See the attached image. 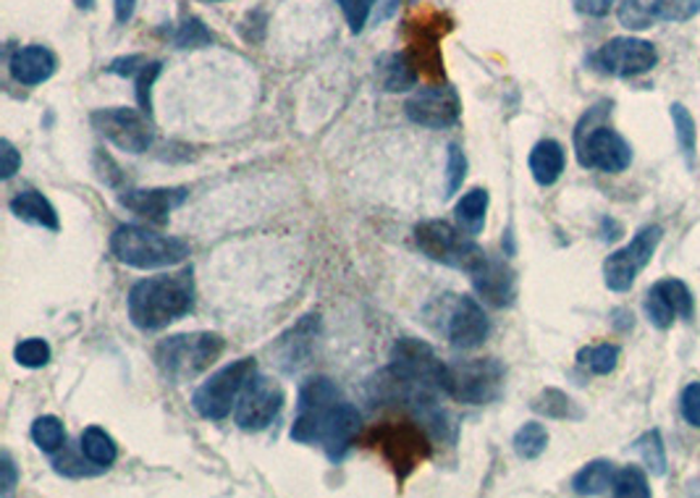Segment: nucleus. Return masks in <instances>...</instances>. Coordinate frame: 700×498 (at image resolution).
Here are the masks:
<instances>
[{
	"label": "nucleus",
	"instance_id": "ddd939ff",
	"mask_svg": "<svg viewBox=\"0 0 700 498\" xmlns=\"http://www.w3.org/2000/svg\"><path fill=\"white\" fill-rule=\"evenodd\" d=\"M284 386L271 376H254L247 380V386L241 389L237 406H234V423L241 430H265L273 419L278 417V412L284 410Z\"/></svg>",
	"mask_w": 700,
	"mask_h": 498
},
{
	"label": "nucleus",
	"instance_id": "2f4dec72",
	"mask_svg": "<svg viewBox=\"0 0 700 498\" xmlns=\"http://www.w3.org/2000/svg\"><path fill=\"white\" fill-rule=\"evenodd\" d=\"M32 441L45 454H58L67 446V428L56 415H43L32 423Z\"/></svg>",
	"mask_w": 700,
	"mask_h": 498
},
{
	"label": "nucleus",
	"instance_id": "2eb2a0df",
	"mask_svg": "<svg viewBox=\"0 0 700 498\" xmlns=\"http://www.w3.org/2000/svg\"><path fill=\"white\" fill-rule=\"evenodd\" d=\"M370 443L381 449V454L389 459L391 467L399 477H407L417 464L430 456V443L425 432L412 423H391L381 425L370 432Z\"/></svg>",
	"mask_w": 700,
	"mask_h": 498
},
{
	"label": "nucleus",
	"instance_id": "aec40b11",
	"mask_svg": "<svg viewBox=\"0 0 700 498\" xmlns=\"http://www.w3.org/2000/svg\"><path fill=\"white\" fill-rule=\"evenodd\" d=\"M477 297L490 307H512L517 299V273L503 258H494L486 252V258L477 262V268L470 273Z\"/></svg>",
	"mask_w": 700,
	"mask_h": 498
},
{
	"label": "nucleus",
	"instance_id": "37998d69",
	"mask_svg": "<svg viewBox=\"0 0 700 498\" xmlns=\"http://www.w3.org/2000/svg\"><path fill=\"white\" fill-rule=\"evenodd\" d=\"M679 412L692 428H700V380L685 386L683 396H679Z\"/></svg>",
	"mask_w": 700,
	"mask_h": 498
},
{
	"label": "nucleus",
	"instance_id": "b1692460",
	"mask_svg": "<svg viewBox=\"0 0 700 498\" xmlns=\"http://www.w3.org/2000/svg\"><path fill=\"white\" fill-rule=\"evenodd\" d=\"M376 76L385 92H407L420 79V69L410 52H383L376 61Z\"/></svg>",
	"mask_w": 700,
	"mask_h": 498
},
{
	"label": "nucleus",
	"instance_id": "423d86ee",
	"mask_svg": "<svg viewBox=\"0 0 700 498\" xmlns=\"http://www.w3.org/2000/svg\"><path fill=\"white\" fill-rule=\"evenodd\" d=\"M606 114L604 105H595L582 116V121L574 129V150L582 168L604 170V174H621L630 168L632 147L617 129L606 123H595V118Z\"/></svg>",
	"mask_w": 700,
	"mask_h": 498
},
{
	"label": "nucleus",
	"instance_id": "6e6552de",
	"mask_svg": "<svg viewBox=\"0 0 700 498\" xmlns=\"http://www.w3.org/2000/svg\"><path fill=\"white\" fill-rule=\"evenodd\" d=\"M415 241L425 258L441 262L447 268L473 273L477 262L486 258V249L462 228L451 226L447 221H423L415 226Z\"/></svg>",
	"mask_w": 700,
	"mask_h": 498
},
{
	"label": "nucleus",
	"instance_id": "9d476101",
	"mask_svg": "<svg viewBox=\"0 0 700 498\" xmlns=\"http://www.w3.org/2000/svg\"><path fill=\"white\" fill-rule=\"evenodd\" d=\"M254 372H258V363L252 357H241L237 363L221 367L192 393L194 412L205 419H226Z\"/></svg>",
	"mask_w": 700,
	"mask_h": 498
},
{
	"label": "nucleus",
	"instance_id": "a19ab883",
	"mask_svg": "<svg viewBox=\"0 0 700 498\" xmlns=\"http://www.w3.org/2000/svg\"><path fill=\"white\" fill-rule=\"evenodd\" d=\"M161 71H163V63H161V61H147V63L140 69V74L134 76L137 100H140V108L145 110L147 116L153 114V97H150V95H153V84H155V79L161 76Z\"/></svg>",
	"mask_w": 700,
	"mask_h": 498
},
{
	"label": "nucleus",
	"instance_id": "3c124183",
	"mask_svg": "<svg viewBox=\"0 0 700 498\" xmlns=\"http://www.w3.org/2000/svg\"><path fill=\"white\" fill-rule=\"evenodd\" d=\"M617 236H621L619 223L612 221V218H604V239L612 241V239H617Z\"/></svg>",
	"mask_w": 700,
	"mask_h": 498
},
{
	"label": "nucleus",
	"instance_id": "5701e85b",
	"mask_svg": "<svg viewBox=\"0 0 700 498\" xmlns=\"http://www.w3.org/2000/svg\"><path fill=\"white\" fill-rule=\"evenodd\" d=\"M9 69L11 76H14L22 87H37V84L48 82V79L56 74L58 58L56 52L45 48V45H24V48L14 50Z\"/></svg>",
	"mask_w": 700,
	"mask_h": 498
},
{
	"label": "nucleus",
	"instance_id": "f704fd0d",
	"mask_svg": "<svg viewBox=\"0 0 700 498\" xmlns=\"http://www.w3.org/2000/svg\"><path fill=\"white\" fill-rule=\"evenodd\" d=\"M546 446H548V430H546V425H541V423H525L520 430L514 432V438H512L514 454L520 459H525V462L538 459L543 451H546Z\"/></svg>",
	"mask_w": 700,
	"mask_h": 498
},
{
	"label": "nucleus",
	"instance_id": "8fccbe9b",
	"mask_svg": "<svg viewBox=\"0 0 700 498\" xmlns=\"http://www.w3.org/2000/svg\"><path fill=\"white\" fill-rule=\"evenodd\" d=\"M114 11H116V22L129 24L137 11V0H114Z\"/></svg>",
	"mask_w": 700,
	"mask_h": 498
},
{
	"label": "nucleus",
	"instance_id": "7c9ffc66",
	"mask_svg": "<svg viewBox=\"0 0 700 498\" xmlns=\"http://www.w3.org/2000/svg\"><path fill=\"white\" fill-rule=\"evenodd\" d=\"M533 410L543 417L551 419H580L585 412L574 404V399H569L565 391L559 389H546L541 391L538 396L533 399Z\"/></svg>",
	"mask_w": 700,
	"mask_h": 498
},
{
	"label": "nucleus",
	"instance_id": "c85d7f7f",
	"mask_svg": "<svg viewBox=\"0 0 700 498\" xmlns=\"http://www.w3.org/2000/svg\"><path fill=\"white\" fill-rule=\"evenodd\" d=\"M80 449H82V454L90 459V462L97 464V467H103V470H108L110 464L119 459V446H116V441L108 436L106 430L97 428V425L84 428Z\"/></svg>",
	"mask_w": 700,
	"mask_h": 498
},
{
	"label": "nucleus",
	"instance_id": "20e7f679",
	"mask_svg": "<svg viewBox=\"0 0 700 498\" xmlns=\"http://www.w3.org/2000/svg\"><path fill=\"white\" fill-rule=\"evenodd\" d=\"M226 349L224 336L211 331L176 333L155 346V365L171 383H187L218 363Z\"/></svg>",
	"mask_w": 700,
	"mask_h": 498
},
{
	"label": "nucleus",
	"instance_id": "de8ad7c7",
	"mask_svg": "<svg viewBox=\"0 0 700 498\" xmlns=\"http://www.w3.org/2000/svg\"><path fill=\"white\" fill-rule=\"evenodd\" d=\"M572 3H574V9L582 13V16L604 19L614 11L617 0H572Z\"/></svg>",
	"mask_w": 700,
	"mask_h": 498
},
{
	"label": "nucleus",
	"instance_id": "a878e982",
	"mask_svg": "<svg viewBox=\"0 0 700 498\" xmlns=\"http://www.w3.org/2000/svg\"><path fill=\"white\" fill-rule=\"evenodd\" d=\"M527 166L541 187H554L567 168V153L556 140H541L530 150Z\"/></svg>",
	"mask_w": 700,
	"mask_h": 498
},
{
	"label": "nucleus",
	"instance_id": "a18cd8bd",
	"mask_svg": "<svg viewBox=\"0 0 700 498\" xmlns=\"http://www.w3.org/2000/svg\"><path fill=\"white\" fill-rule=\"evenodd\" d=\"M16 483H19V470H16L14 456H11L9 451H3V454H0V496L14 494Z\"/></svg>",
	"mask_w": 700,
	"mask_h": 498
},
{
	"label": "nucleus",
	"instance_id": "6ab92c4d",
	"mask_svg": "<svg viewBox=\"0 0 700 498\" xmlns=\"http://www.w3.org/2000/svg\"><path fill=\"white\" fill-rule=\"evenodd\" d=\"M700 13V0H625L619 24L627 29H648L653 22H690Z\"/></svg>",
	"mask_w": 700,
	"mask_h": 498
},
{
	"label": "nucleus",
	"instance_id": "4468645a",
	"mask_svg": "<svg viewBox=\"0 0 700 498\" xmlns=\"http://www.w3.org/2000/svg\"><path fill=\"white\" fill-rule=\"evenodd\" d=\"M595 71L608 76H640L659 63L656 45L640 37H614L591 56Z\"/></svg>",
	"mask_w": 700,
	"mask_h": 498
},
{
	"label": "nucleus",
	"instance_id": "cd10ccee",
	"mask_svg": "<svg viewBox=\"0 0 700 498\" xmlns=\"http://www.w3.org/2000/svg\"><path fill=\"white\" fill-rule=\"evenodd\" d=\"M488 202H490L488 189H480V187L470 189V192L464 194L460 202H456L454 215H456V223H460L462 232H467L470 236L483 234V228H486Z\"/></svg>",
	"mask_w": 700,
	"mask_h": 498
},
{
	"label": "nucleus",
	"instance_id": "dca6fc26",
	"mask_svg": "<svg viewBox=\"0 0 700 498\" xmlns=\"http://www.w3.org/2000/svg\"><path fill=\"white\" fill-rule=\"evenodd\" d=\"M407 118L425 129H451L462 118V97L454 84H434V87L417 90L404 103Z\"/></svg>",
	"mask_w": 700,
	"mask_h": 498
},
{
	"label": "nucleus",
	"instance_id": "f03ea898",
	"mask_svg": "<svg viewBox=\"0 0 700 498\" xmlns=\"http://www.w3.org/2000/svg\"><path fill=\"white\" fill-rule=\"evenodd\" d=\"M194 307V278L192 268L179 273L150 275L137 281L129 288L127 310L132 323L140 331H163L176 320L192 312Z\"/></svg>",
	"mask_w": 700,
	"mask_h": 498
},
{
	"label": "nucleus",
	"instance_id": "4c0bfd02",
	"mask_svg": "<svg viewBox=\"0 0 700 498\" xmlns=\"http://www.w3.org/2000/svg\"><path fill=\"white\" fill-rule=\"evenodd\" d=\"M54 470L63 477H95L100 475V472H106L103 467H97V464L90 462L87 456L82 459L76 451L67 449V446L58 451V456L54 454Z\"/></svg>",
	"mask_w": 700,
	"mask_h": 498
},
{
	"label": "nucleus",
	"instance_id": "c9c22d12",
	"mask_svg": "<svg viewBox=\"0 0 700 498\" xmlns=\"http://www.w3.org/2000/svg\"><path fill=\"white\" fill-rule=\"evenodd\" d=\"M612 494L617 498H651V485H648L645 472L640 467H621L614 475V485Z\"/></svg>",
	"mask_w": 700,
	"mask_h": 498
},
{
	"label": "nucleus",
	"instance_id": "9b49d317",
	"mask_svg": "<svg viewBox=\"0 0 700 498\" xmlns=\"http://www.w3.org/2000/svg\"><path fill=\"white\" fill-rule=\"evenodd\" d=\"M145 110L127 108V105H116V108H100L90 116L97 134H103L110 144L123 150V153L142 155L147 153L153 144V123L147 121Z\"/></svg>",
	"mask_w": 700,
	"mask_h": 498
},
{
	"label": "nucleus",
	"instance_id": "473e14b6",
	"mask_svg": "<svg viewBox=\"0 0 700 498\" xmlns=\"http://www.w3.org/2000/svg\"><path fill=\"white\" fill-rule=\"evenodd\" d=\"M619 346L617 344H595V346H582L578 352V365L585 367L593 376H608V372L617 370L619 365Z\"/></svg>",
	"mask_w": 700,
	"mask_h": 498
},
{
	"label": "nucleus",
	"instance_id": "39448f33",
	"mask_svg": "<svg viewBox=\"0 0 700 498\" xmlns=\"http://www.w3.org/2000/svg\"><path fill=\"white\" fill-rule=\"evenodd\" d=\"M428 323L449 339L454 349H477L486 344L490 320L483 305L475 297L460 294H441L434 305H428Z\"/></svg>",
	"mask_w": 700,
	"mask_h": 498
},
{
	"label": "nucleus",
	"instance_id": "ea45409f",
	"mask_svg": "<svg viewBox=\"0 0 700 498\" xmlns=\"http://www.w3.org/2000/svg\"><path fill=\"white\" fill-rule=\"evenodd\" d=\"M464 179H467V155L460 144L451 142L449 144V155H447V197H454L462 189Z\"/></svg>",
	"mask_w": 700,
	"mask_h": 498
},
{
	"label": "nucleus",
	"instance_id": "4be33fe9",
	"mask_svg": "<svg viewBox=\"0 0 700 498\" xmlns=\"http://www.w3.org/2000/svg\"><path fill=\"white\" fill-rule=\"evenodd\" d=\"M359 428H363V415H359L357 406L349 402L339 404L318 443L325 451V456H329V462H344V456L349 454L352 446L357 441Z\"/></svg>",
	"mask_w": 700,
	"mask_h": 498
},
{
	"label": "nucleus",
	"instance_id": "393cba45",
	"mask_svg": "<svg viewBox=\"0 0 700 498\" xmlns=\"http://www.w3.org/2000/svg\"><path fill=\"white\" fill-rule=\"evenodd\" d=\"M9 208L19 221L32 223V226L48 228V232H58V228H61V221H58L54 202H50L43 192H37V189H24V192L11 197Z\"/></svg>",
	"mask_w": 700,
	"mask_h": 498
},
{
	"label": "nucleus",
	"instance_id": "7ed1b4c3",
	"mask_svg": "<svg viewBox=\"0 0 700 498\" xmlns=\"http://www.w3.org/2000/svg\"><path fill=\"white\" fill-rule=\"evenodd\" d=\"M110 252L127 268L137 271H158V268H174L189 258V245L176 236L150 232L137 223H123L110 236Z\"/></svg>",
	"mask_w": 700,
	"mask_h": 498
},
{
	"label": "nucleus",
	"instance_id": "1a4fd4ad",
	"mask_svg": "<svg viewBox=\"0 0 700 498\" xmlns=\"http://www.w3.org/2000/svg\"><path fill=\"white\" fill-rule=\"evenodd\" d=\"M342 402V389H339L331 378L318 376L305 380L297 396V415H294L289 430L292 441L302 446L320 443L325 425H329L331 415Z\"/></svg>",
	"mask_w": 700,
	"mask_h": 498
},
{
	"label": "nucleus",
	"instance_id": "603ef678",
	"mask_svg": "<svg viewBox=\"0 0 700 498\" xmlns=\"http://www.w3.org/2000/svg\"><path fill=\"white\" fill-rule=\"evenodd\" d=\"M614 315H617V320H614V323H617L619 328H630L632 325V315L627 310H617Z\"/></svg>",
	"mask_w": 700,
	"mask_h": 498
},
{
	"label": "nucleus",
	"instance_id": "bb28decb",
	"mask_svg": "<svg viewBox=\"0 0 700 498\" xmlns=\"http://www.w3.org/2000/svg\"><path fill=\"white\" fill-rule=\"evenodd\" d=\"M614 475H617V467L606 459H595V462H588L578 475L572 477V490L578 496H604L612 490Z\"/></svg>",
	"mask_w": 700,
	"mask_h": 498
},
{
	"label": "nucleus",
	"instance_id": "58836bf2",
	"mask_svg": "<svg viewBox=\"0 0 700 498\" xmlns=\"http://www.w3.org/2000/svg\"><path fill=\"white\" fill-rule=\"evenodd\" d=\"M54 357L50 352V344L45 339H24L19 341L14 349V359L22 367H29V370H37V367H45Z\"/></svg>",
	"mask_w": 700,
	"mask_h": 498
},
{
	"label": "nucleus",
	"instance_id": "72a5a7b5",
	"mask_svg": "<svg viewBox=\"0 0 700 498\" xmlns=\"http://www.w3.org/2000/svg\"><path fill=\"white\" fill-rule=\"evenodd\" d=\"M669 114H672V121H674V134H677L679 150H683L687 166H692V161H696V144H698L696 118H692V114L685 108L683 103H674L669 108Z\"/></svg>",
	"mask_w": 700,
	"mask_h": 498
},
{
	"label": "nucleus",
	"instance_id": "412c9836",
	"mask_svg": "<svg viewBox=\"0 0 700 498\" xmlns=\"http://www.w3.org/2000/svg\"><path fill=\"white\" fill-rule=\"evenodd\" d=\"M189 189L185 187H158V189H127V194H121V205L132 210L140 218L163 223L168 221V215L176 208H181L187 202Z\"/></svg>",
	"mask_w": 700,
	"mask_h": 498
},
{
	"label": "nucleus",
	"instance_id": "e433bc0d",
	"mask_svg": "<svg viewBox=\"0 0 700 498\" xmlns=\"http://www.w3.org/2000/svg\"><path fill=\"white\" fill-rule=\"evenodd\" d=\"M174 45L179 50H194V48H207L213 43V32L202 24L198 16H187L185 22L179 24V29L174 32Z\"/></svg>",
	"mask_w": 700,
	"mask_h": 498
},
{
	"label": "nucleus",
	"instance_id": "f257e3e1",
	"mask_svg": "<svg viewBox=\"0 0 700 498\" xmlns=\"http://www.w3.org/2000/svg\"><path fill=\"white\" fill-rule=\"evenodd\" d=\"M449 365L438 359L434 346L420 339L404 336L391 349L389 365L372 378V404L399 402L415 406L425 415L436 432L443 430V410H438V396H447Z\"/></svg>",
	"mask_w": 700,
	"mask_h": 498
},
{
	"label": "nucleus",
	"instance_id": "864d4df0",
	"mask_svg": "<svg viewBox=\"0 0 700 498\" xmlns=\"http://www.w3.org/2000/svg\"><path fill=\"white\" fill-rule=\"evenodd\" d=\"M76 9L80 11H93L95 9V0H74Z\"/></svg>",
	"mask_w": 700,
	"mask_h": 498
},
{
	"label": "nucleus",
	"instance_id": "f8f14e48",
	"mask_svg": "<svg viewBox=\"0 0 700 498\" xmlns=\"http://www.w3.org/2000/svg\"><path fill=\"white\" fill-rule=\"evenodd\" d=\"M664 239V228L661 226H643L638 234L632 236L630 245L617 249L614 254H608L604 260V281L612 292H630L634 278L640 271L651 262L653 254Z\"/></svg>",
	"mask_w": 700,
	"mask_h": 498
},
{
	"label": "nucleus",
	"instance_id": "f3484780",
	"mask_svg": "<svg viewBox=\"0 0 700 498\" xmlns=\"http://www.w3.org/2000/svg\"><path fill=\"white\" fill-rule=\"evenodd\" d=\"M320 336V315L310 312L302 315V318L294 323L289 331L281 333L276 344L271 346L273 359H276L278 370L286 372V376H294L312 359V352H316Z\"/></svg>",
	"mask_w": 700,
	"mask_h": 498
},
{
	"label": "nucleus",
	"instance_id": "49530a36",
	"mask_svg": "<svg viewBox=\"0 0 700 498\" xmlns=\"http://www.w3.org/2000/svg\"><path fill=\"white\" fill-rule=\"evenodd\" d=\"M0 157H3V163H0V179L9 181L11 176L22 168V155H19V150L14 147V144H11L9 140H3L0 142Z\"/></svg>",
	"mask_w": 700,
	"mask_h": 498
},
{
	"label": "nucleus",
	"instance_id": "c756f323",
	"mask_svg": "<svg viewBox=\"0 0 700 498\" xmlns=\"http://www.w3.org/2000/svg\"><path fill=\"white\" fill-rule=\"evenodd\" d=\"M632 451L640 456V462L645 464V470L651 472V475L656 477L666 475V464H669V459H666V446H664V436H661V430L656 428L645 430L643 436L632 443Z\"/></svg>",
	"mask_w": 700,
	"mask_h": 498
},
{
	"label": "nucleus",
	"instance_id": "09e8293b",
	"mask_svg": "<svg viewBox=\"0 0 700 498\" xmlns=\"http://www.w3.org/2000/svg\"><path fill=\"white\" fill-rule=\"evenodd\" d=\"M378 9H376V24H383V22H389L391 16H396V11H399V5H402V0H378Z\"/></svg>",
	"mask_w": 700,
	"mask_h": 498
},
{
	"label": "nucleus",
	"instance_id": "79ce46f5",
	"mask_svg": "<svg viewBox=\"0 0 700 498\" xmlns=\"http://www.w3.org/2000/svg\"><path fill=\"white\" fill-rule=\"evenodd\" d=\"M339 5H342L352 35H359L365 29V24H368L376 0H339Z\"/></svg>",
	"mask_w": 700,
	"mask_h": 498
},
{
	"label": "nucleus",
	"instance_id": "5fc2aeb1",
	"mask_svg": "<svg viewBox=\"0 0 700 498\" xmlns=\"http://www.w3.org/2000/svg\"><path fill=\"white\" fill-rule=\"evenodd\" d=\"M211 3H224V0H211Z\"/></svg>",
	"mask_w": 700,
	"mask_h": 498
},
{
	"label": "nucleus",
	"instance_id": "c03bdc74",
	"mask_svg": "<svg viewBox=\"0 0 700 498\" xmlns=\"http://www.w3.org/2000/svg\"><path fill=\"white\" fill-rule=\"evenodd\" d=\"M147 63L145 56H140V52H134V56H121V58H114L110 66H106L108 74H116V76H123V79H134L140 74L142 66Z\"/></svg>",
	"mask_w": 700,
	"mask_h": 498
},
{
	"label": "nucleus",
	"instance_id": "a211bd4d",
	"mask_svg": "<svg viewBox=\"0 0 700 498\" xmlns=\"http://www.w3.org/2000/svg\"><path fill=\"white\" fill-rule=\"evenodd\" d=\"M645 315L656 328H672L674 320H692L696 299L679 278H661L645 297Z\"/></svg>",
	"mask_w": 700,
	"mask_h": 498
},
{
	"label": "nucleus",
	"instance_id": "0eeeda50",
	"mask_svg": "<svg viewBox=\"0 0 700 498\" xmlns=\"http://www.w3.org/2000/svg\"><path fill=\"white\" fill-rule=\"evenodd\" d=\"M507 386V367L496 357L460 359L447 372V396L467 406H486L501 399Z\"/></svg>",
	"mask_w": 700,
	"mask_h": 498
}]
</instances>
